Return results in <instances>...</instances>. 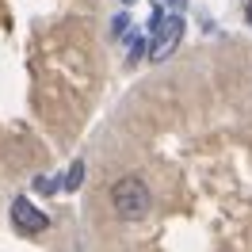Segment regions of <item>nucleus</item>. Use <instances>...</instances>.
<instances>
[{"label": "nucleus", "instance_id": "5", "mask_svg": "<svg viewBox=\"0 0 252 252\" xmlns=\"http://www.w3.org/2000/svg\"><path fill=\"white\" fill-rule=\"evenodd\" d=\"M138 58H142V38H134V42H130V62H138Z\"/></svg>", "mask_w": 252, "mask_h": 252}, {"label": "nucleus", "instance_id": "7", "mask_svg": "<svg viewBox=\"0 0 252 252\" xmlns=\"http://www.w3.org/2000/svg\"><path fill=\"white\" fill-rule=\"evenodd\" d=\"M245 19H249V23H252V0H249V4H245Z\"/></svg>", "mask_w": 252, "mask_h": 252}, {"label": "nucleus", "instance_id": "1", "mask_svg": "<svg viewBox=\"0 0 252 252\" xmlns=\"http://www.w3.org/2000/svg\"><path fill=\"white\" fill-rule=\"evenodd\" d=\"M111 206H115V214L123 221H138V218L149 214L153 195H149V188H145L138 176H123V180L111 184Z\"/></svg>", "mask_w": 252, "mask_h": 252}, {"label": "nucleus", "instance_id": "2", "mask_svg": "<svg viewBox=\"0 0 252 252\" xmlns=\"http://www.w3.org/2000/svg\"><path fill=\"white\" fill-rule=\"evenodd\" d=\"M180 38H184V19L176 16H164V12H153V23H149V62H164V58H172L176 46H180Z\"/></svg>", "mask_w": 252, "mask_h": 252}, {"label": "nucleus", "instance_id": "6", "mask_svg": "<svg viewBox=\"0 0 252 252\" xmlns=\"http://www.w3.org/2000/svg\"><path fill=\"white\" fill-rule=\"evenodd\" d=\"M164 4H168V8H184L188 0H164Z\"/></svg>", "mask_w": 252, "mask_h": 252}, {"label": "nucleus", "instance_id": "3", "mask_svg": "<svg viewBox=\"0 0 252 252\" xmlns=\"http://www.w3.org/2000/svg\"><path fill=\"white\" fill-rule=\"evenodd\" d=\"M12 225H16L19 233L34 237V233H42V229L50 225V218L31 203V199H16V203H12Z\"/></svg>", "mask_w": 252, "mask_h": 252}, {"label": "nucleus", "instance_id": "4", "mask_svg": "<svg viewBox=\"0 0 252 252\" xmlns=\"http://www.w3.org/2000/svg\"><path fill=\"white\" fill-rule=\"evenodd\" d=\"M80 180H84V164H80V160H73V164H69V172L62 176V191H77Z\"/></svg>", "mask_w": 252, "mask_h": 252}]
</instances>
